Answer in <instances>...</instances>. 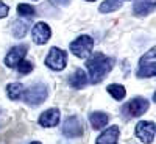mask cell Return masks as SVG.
<instances>
[{
    "label": "cell",
    "instance_id": "obj_21",
    "mask_svg": "<svg viewBox=\"0 0 156 144\" xmlns=\"http://www.w3.org/2000/svg\"><path fill=\"white\" fill-rule=\"evenodd\" d=\"M17 14L19 16H33L34 14V8L27 3H20L17 5Z\"/></svg>",
    "mask_w": 156,
    "mask_h": 144
},
{
    "label": "cell",
    "instance_id": "obj_2",
    "mask_svg": "<svg viewBox=\"0 0 156 144\" xmlns=\"http://www.w3.org/2000/svg\"><path fill=\"white\" fill-rule=\"evenodd\" d=\"M92 47H94V39L89 35H80L70 42V52L76 58H81V60H86L92 54Z\"/></svg>",
    "mask_w": 156,
    "mask_h": 144
},
{
    "label": "cell",
    "instance_id": "obj_26",
    "mask_svg": "<svg viewBox=\"0 0 156 144\" xmlns=\"http://www.w3.org/2000/svg\"><path fill=\"white\" fill-rule=\"evenodd\" d=\"M33 2H37V0H33Z\"/></svg>",
    "mask_w": 156,
    "mask_h": 144
},
{
    "label": "cell",
    "instance_id": "obj_1",
    "mask_svg": "<svg viewBox=\"0 0 156 144\" xmlns=\"http://www.w3.org/2000/svg\"><path fill=\"white\" fill-rule=\"evenodd\" d=\"M86 60H87L86 68L89 71L90 82L92 83H100L103 78L111 72V69L114 66V60L108 58L106 55L100 54V52H97V54H94V55H89Z\"/></svg>",
    "mask_w": 156,
    "mask_h": 144
},
{
    "label": "cell",
    "instance_id": "obj_19",
    "mask_svg": "<svg viewBox=\"0 0 156 144\" xmlns=\"http://www.w3.org/2000/svg\"><path fill=\"white\" fill-rule=\"evenodd\" d=\"M106 91L111 94V97L115 99V100H122V99L125 97V94H126V89H125L122 85H115V83L108 85Z\"/></svg>",
    "mask_w": 156,
    "mask_h": 144
},
{
    "label": "cell",
    "instance_id": "obj_13",
    "mask_svg": "<svg viewBox=\"0 0 156 144\" xmlns=\"http://www.w3.org/2000/svg\"><path fill=\"white\" fill-rule=\"evenodd\" d=\"M154 9V0H136L134 6H133V13L136 16H148L150 13H153Z\"/></svg>",
    "mask_w": 156,
    "mask_h": 144
},
{
    "label": "cell",
    "instance_id": "obj_8",
    "mask_svg": "<svg viewBox=\"0 0 156 144\" xmlns=\"http://www.w3.org/2000/svg\"><path fill=\"white\" fill-rule=\"evenodd\" d=\"M83 132H84L83 124L76 116H69L62 124V135L67 138H78L83 135Z\"/></svg>",
    "mask_w": 156,
    "mask_h": 144
},
{
    "label": "cell",
    "instance_id": "obj_14",
    "mask_svg": "<svg viewBox=\"0 0 156 144\" xmlns=\"http://www.w3.org/2000/svg\"><path fill=\"white\" fill-rule=\"evenodd\" d=\"M108 121H109V116L106 113H103V111L89 113V122H90V125H92L94 130H100L103 127H106Z\"/></svg>",
    "mask_w": 156,
    "mask_h": 144
},
{
    "label": "cell",
    "instance_id": "obj_3",
    "mask_svg": "<svg viewBox=\"0 0 156 144\" xmlns=\"http://www.w3.org/2000/svg\"><path fill=\"white\" fill-rule=\"evenodd\" d=\"M22 99L25 100L27 105H31V107H37L47 99V88L45 85L42 83H36L33 86H30L28 89L23 91V96Z\"/></svg>",
    "mask_w": 156,
    "mask_h": 144
},
{
    "label": "cell",
    "instance_id": "obj_10",
    "mask_svg": "<svg viewBox=\"0 0 156 144\" xmlns=\"http://www.w3.org/2000/svg\"><path fill=\"white\" fill-rule=\"evenodd\" d=\"M27 52H28V47L25 46V44H22V46H16V47H12L8 54H6V57H5V64L8 68H16L17 64L25 58V55H27Z\"/></svg>",
    "mask_w": 156,
    "mask_h": 144
},
{
    "label": "cell",
    "instance_id": "obj_25",
    "mask_svg": "<svg viewBox=\"0 0 156 144\" xmlns=\"http://www.w3.org/2000/svg\"><path fill=\"white\" fill-rule=\"evenodd\" d=\"M87 2H95V0H87Z\"/></svg>",
    "mask_w": 156,
    "mask_h": 144
},
{
    "label": "cell",
    "instance_id": "obj_9",
    "mask_svg": "<svg viewBox=\"0 0 156 144\" xmlns=\"http://www.w3.org/2000/svg\"><path fill=\"white\" fill-rule=\"evenodd\" d=\"M31 38H33L34 44L42 46V44L48 42V39L51 38V30L45 22H36L31 30Z\"/></svg>",
    "mask_w": 156,
    "mask_h": 144
},
{
    "label": "cell",
    "instance_id": "obj_20",
    "mask_svg": "<svg viewBox=\"0 0 156 144\" xmlns=\"http://www.w3.org/2000/svg\"><path fill=\"white\" fill-rule=\"evenodd\" d=\"M16 68H17V72H19V74L27 75L28 72H31V71H33V63H30L28 60H22Z\"/></svg>",
    "mask_w": 156,
    "mask_h": 144
},
{
    "label": "cell",
    "instance_id": "obj_22",
    "mask_svg": "<svg viewBox=\"0 0 156 144\" xmlns=\"http://www.w3.org/2000/svg\"><path fill=\"white\" fill-rule=\"evenodd\" d=\"M8 13H9L8 5H6V3H3V2H0V19L6 17V16H8Z\"/></svg>",
    "mask_w": 156,
    "mask_h": 144
},
{
    "label": "cell",
    "instance_id": "obj_24",
    "mask_svg": "<svg viewBox=\"0 0 156 144\" xmlns=\"http://www.w3.org/2000/svg\"><path fill=\"white\" fill-rule=\"evenodd\" d=\"M30 144H41V142H39V141H33V142H30Z\"/></svg>",
    "mask_w": 156,
    "mask_h": 144
},
{
    "label": "cell",
    "instance_id": "obj_17",
    "mask_svg": "<svg viewBox=\"0 0 156 144\" xmlns=\"http://www.w3.org/2000/svg\"><path fill=\"white\" fill-rule=\"evenodd\" d=\"M122 5H123V0H105V2L100 5L98 11L103 13V14H105V13H112L115 9L122 8Z\"/></svg>",
    "mask_w": 156,
    "mask_h": 144
},
{
    "label": "cell",
    "instance_id": "obj_12",
    "mask_svg": "<svg viewBox=\"0 0 156 144\" xmlns=\"http://www.w3.org/2000/svg\"><path fill=\"white\" fill-rule=\"evenodd\" d=\"M119 135H120L119 127L111 125L101 135H98V138L95 139V144H117V141H119Z\"/></svg>",
    "mask_w": 156,
    "mask_h": 144
},
{
    "label": "cell",
    "instance_id": "obj_6",
    "mask_svg": "<svg viewBox=\"0 0 156 144\" xmlns=\"http://www.w3.org/2000/svg\"><path fill=\"white\" fill-rule=\"evenodd\" d=\"M148 107H150V102L145 97H134L122 110H123V114H126L128 117H137L140 114H144L148 110Z\"/></svg>",
    "mask_w": 156,
    "mask_h": 144
},
{
    "label": "cell",
    "instance_id": "obj_16",
    "mask_svg": "<svg viewBox=\"0 0 156 144\" xmlns=\"http://www.w3.org/2000/svg\"><path fill=\"white\" fill-rule=\"evenodd\" d=\"M23 91H25V88H23V85L22 83H9L8 86H6V94H8V97L11 99V100H19V99H22V96H23Z\"/></svg>",
    "mask_w": 156,
    "mask_h": 144
},
{
    "label": "cell",
    "instance_id": "obj_18",
    "mask_svg": "<svg viewBox=\"0 0 156 144\" xmlns=\"http://www.w3.org/2000/svg\"><path fill=\"white\" fill-rule=\"evenodd\" d=\"M11 31H12L14 38H23L28 31V24L25 20H14V24L11 27Z\"/></svg>",
    "mask_w": 156,
    "mask_h": 144
},
{
    "label": "cell",
    "instance_id": "obj_23",
    "mask_svg": "<svg viewBox=\"0 0 156 144\" xmlns=\"http://www.w3.org/2000/svg\"><path fill=\"white\" fill-rule=\"evenodd\" d=\"M53 2L58 3V5H61V6H66V5H69L70 0H53Z\"/></svg>",
    "mask_w": 156,
    "mask_h": 144
},
{
    "label": "cell",
    "instance_id": "obj_5",
    "mask_svg": "<svg viewBox=\"0 0 156 144\" xmlns=\"http://www.w3.org/2000/svg\"><path fill=\"white\" fill-rule=\"evenodd\" d=\"M137 75L145 77V78L156 75V50H154V47H151L147 54L139 60Z\"/></svg>",
    "mask_w": 156,
    "mask_h": 144
},
{
    "label": "cell",
    "instance_id": "obj_7",
    "mask_svg": "<svg viewBox=\"0 0 156 144\" xmlns=\"http://www.w3.org/2000/svg\"><path fill=\"white\" fill-rule=\"evenodd\" d=\"M154 122L151 121H140L137 122L136 128H134V133L137 136L139 141H142L144 144H151L153 139H154Z\"/></svg>",
    "mask_w": 156,
    "mask_h": 144
},
{
    "label": "cell",
    "instance_id": "obj_15",
    "mask_svg": "<svg viewBox=\"0 0 156 144\" xmlns=\"http://www.w3.org/2000/svg\"><path fill=\"white\" fill-rule=\"evenodd\" d=\"M69 83H70V86H73V88H76V89L84 88V86L87 85V74H86L83 69H76V71L72 74V77L69 78Z\"/></svg>",
    "mask_w": 156,
    "mask_h": 144
},
{
    "label": "cell",
    "instance_id": "obj_11",
    "mask_svg": "<svg viewBox=\"0 0 156 144\" xmlns=\"http://www.w3.org/2000/svg\"><path fill=\"white\" fill-rule=\"evenodd\" d=\"M61 119V111L58 108H48L39 116V124L42 127H56Z\"/></svg>",
    "mask_w": 156,
    "mask_h": 144
},
{
    "label": "cell",
    "instance_id": "obj_4",
    "mask_svg": "<svg viewBox=\"0 0 156 144\" xmlns=\"http://www.w3.org/2000/svg\"><path fill=\"white\" fill-rule=\"evenodd\" d=\"M45 66L51 71H62L67 66V54L59 47H51L45 57Z\"/></svg>",
    "mask_w": 156,
    "mask_h": 144
}]
</instances>
